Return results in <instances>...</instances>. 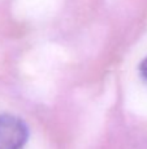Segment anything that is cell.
Here are the masks:
<instances>
[{
    "label": "cell",
    "instance_id": "1",
    "mask_svg": "<svg viewBox=\"0 0 147 149\" xmlns=\"http://www.w3.org/2000/svg\"><path fill=\"white\" fill-rule=\"evenodd\" d=\"M29 128L21 118L12 114L0 115V149H23Z\"/></svg>",
    "mask_w": 147,
    "mask_h": 149
},
{
    "label": "cell",
    "instance_id": "2",
    "mask_svg": "<svg viewBox=\"0 0 147 149\" xmlns=\"http://www.w3.org/2000/svg\"><path fill=\"white\" fill-rule=\"evenodd\" d=\"M139 72H141V74H142L143 79L147 80V56L142 60V62H141V64H139Z\"/></svg>",
    "mask_w": 147,
    "mask_h": 149
}]
</instances>
